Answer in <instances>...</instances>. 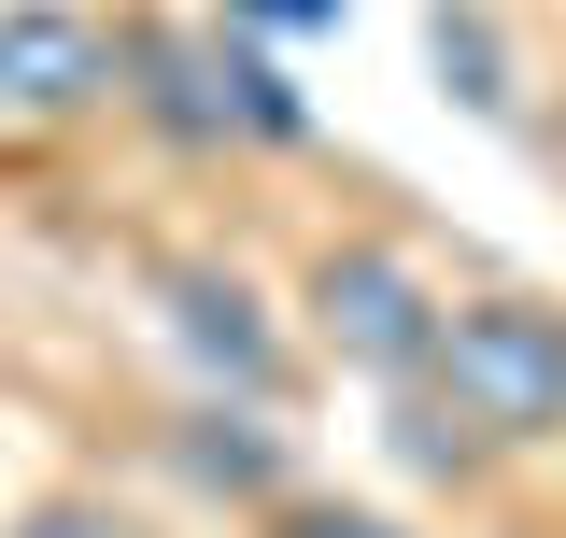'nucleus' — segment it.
<instances>
[{
  "label": "nucleus",
  "mask_w": 566,
  "mask_h": 538,
  "mask_svg": "<svg viewBox=\"0 0 566 538\" xmlns=\"http://www.w3.org/2000/svg\"><path fill=\"white\" fill-rule=\"evenodd\" d=\"M468 425L495 439H553L566 425V312L538 298H482V312H439V354H424Z\"/></svg>",
  "instance_id": "f257e3e1"
},
{
  "label": "nucleus",
  "mask_w": 566,
  "mask_h": 538,
  "mask_svg": "<svg viewBox=\"0 0 566 538\" xmlns=\"http://www.w3.org/2000/svg\"><path fill=\"white\" fill-rule=\"evenodd\" d=\"M312 312H326V340H340L354 369H382V383H411L424 354H439V298H424L397 256H326Z\"/></svg>",
  "instance_id": "f03ea898"
},
{
  "label": "nucleus",
  "mask_w": 566,
  "mask_h": 538,
  "mask_svg": "<svg viewBox=\"0 0 566 538\" xmlns=\"http://www.w3.org/2000/svg\"><path fill=\"white\" fill-rule=\"evenodd\" d=\"M99 85H114V43L85 14H57V0H14L0 14V114H85Z\"/></svg>",
  "instance_id": "7ed1b4c3"
},
{
  "label": "nucleus",
  "mask_w": 566,
  "mask_h": 538,
  "mask_svg": "<svg viewBox=\"0 0 566 538\" xmlns=\"http://www.w3.org/2000/svg\"><path fill=\"white\" fill-rule=\"evenodd\" d=\"M170 327H185V354H199V369H227V383H241V397H270V327H255V298H241V283H212V269H170Z\"/></svg>",
  "instance_id": "20e7f679"
},
{
  "label": "nucleus",
  "mask_w": 566,
  "mask_h": 538,
  "mask_svg": "<svg viewBox=\"0 0 566 538\" xmlns=\"http://www.w3.org/2000/svg\"><path fill=\"white\" fill-rule=\"evenodd\" d=\"M142 71H156V114H170L185 142L227 128V43H142Z\"/></svg>",
  "instance_id": "39448f33"
},
{
  "label": "nucleus",
  "mask_w": 566,
  "mask_h": 538,
  "mask_svg": "<svg viewBox=\"0 0 566 538\" xmlns=\"http://www.w3.org/2000/svg\"><path fill=\"white\" fill-rule=\"evenodd\" d=\"M424 43H439V71H453V100H468V114H510V58H495L482 14H453V0H439V29H424Z\"/></svg>",
  "instance_id": "423d86ee"
},
{
  "label": "nucleus",
  "mask_w": 566,
  "mask_h": 538,
  "mask_svg": "<svg viewBox=\"0 0 566 538\" xmlns=\"http://www.w3.org/2000/svg\"><path fill=\"white\" fill-rule=\"evenodd\" d=\"M185 468H199V482H241V496H255V482H270L283 454L255 439V425H227V411H199V439H185Z\"/></svg>",
  "instance_id": "0eeeda50"
},
{
  "label": "nucleus",
  "mask_w": 566,
  "mask_h": 538,
  "mask_svg": "<svg viewBox=\"0 0 566 538\" xmlns=\"http://www.w3.org/2000/svg\"><path fill=\"white\" fill-rule=\"evenodd\" d=\"M227 14H255V29H340V0H227Z\"/></svg>",
  "instance_id": "6e6552de"
},
{
  "label": "nucleus",
  "mask_w": 566,
  "mask_h": 538,
  "mask_svg": "<svg viewBox=\"0 0 566 538\" xmlns=\"http://www.w3.org/2000/svg\"><path fill=\"white\" fill-rule=\"evenodd\" d=\"M283 538H397V525H368V510H312V525H283Z\"/></svg>",
  "instance_id": "1a4fd4ad"
},
{
  "label": "nucleus",
  "mask_w": 566,
  "mask_h": 538,
  "mask_svg": "<svg viewBox=\"0 0 566 538\" xmlns=\"http://www.w3.org/2000/svg\"><path fill=\"white\" fill-rule=\"evenodd\" d=\"M29 538H114V525H99V510H43Z\"/></svg>",
  "instance_id": "9d476101"
}]
</instances>
